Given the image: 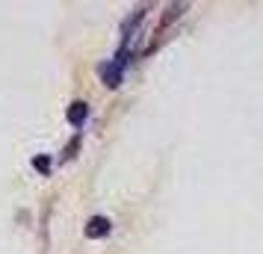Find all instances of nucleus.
<instances>
[{"label": "nucleus", "instance_id": "obj_3", "mask_svg": "<svg viewBox=\"0 0 263 254\" xmlns=\"http://www.w3.org/2000/svg\"><path fill=\"white\" fill-rule=\"evenodd\" d=\"M86 115H89V107H86L83 101H74L71 107H68V121H71L74 127H80L86 121Z\"/></svg>", "mask_w": 263, "mask_h": 254}, {"label": "nucleus", "instance_id": "obj_1", "mask_svg": "<svg viewBox=\"0 0 263 254\" xmlns=\"http://www.w3.org/2000/svg\"><path fill=\"white\" fill-rule=\"evenodd\" d=\"M124 60H127V53H121L112 62H104L101 65V77H104V83L109 86V89H116V86H121V74H124Z\"/></svg>", "mask_w": 263, "mask_h": 254}, {"label": "nucleus", "instance_id": "obj_2", "mask_svg": "<svg viewBox=\"0 0 263 254\" xmlns=\"http://www.w3.org/2000/svg\"><path fill=\"white\" fill-rule=\"evenodd\" d=\"M109 233V219L107 216H92L89 225H86V237L89 240H98V237H107Z\"/></svg>", "mask_w": 263, "mask_h": 254}, {"label": "nucleus", "instance_id": "obj_4", "mask_svg": "<svg viewBox=\"0 0 263 254\" xmlns=\"http://www.w3.org/2000/svg\"><path fill=\"white\" fill-rule=\"evenodd\" d=\"M33 166H36V171L48 174V171H50V160L48 157H36V160H33Z\"/></svg>", "mask_w": 263, "mask_h": 254}]
</instances>
